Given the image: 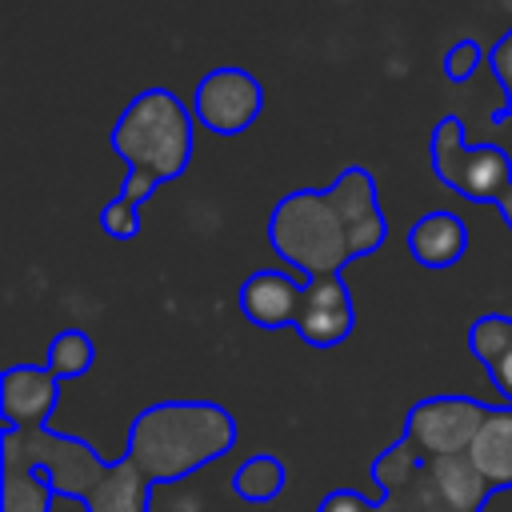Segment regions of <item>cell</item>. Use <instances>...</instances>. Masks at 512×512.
Returning <instances> with one entry per match:
<instances>
[{"instance_id":"7","label":"cell","mask_w":512,"mask_h":512,"mask_svg":"<svg viewBox=\"0 0 512 512\" xmlns=\"http://www.w3.org/2000/svg\"><path fill=\"white\" fill-rule=\"evenodd\" d=\"M196 120L216 136H240L264 112V84L248 68H212L192 96Z\"/></svg>"},{"instance_id":"2","label":"cell","mask_w":512,"mask_h":512,"mask_svg":"<svg viewBox=\"0 0 512 512\" xmlns=\"http://www.w3.org/2000/svg\"><path fill=\"white\" fill-rule=\"evenodd\" d=\"M236 444V416L212 400L148 404L128 432V456L156 484H176Z\"/></svg>"},{"instance_id":"17","label":"cell","mask_w":512,"mask_h":512,"mask_svg":"<svg viewBox=\"0 0 512 512\" xmlns=\"http://www.w3.org/2000/svg\"><path fill=\"white\" fill-rule=\"evenodd\" d=\"M428 472H432V480H436V488H440V496H444V504H448L452 512H480L484 500L492 496V488L484 484V476L472 468L468 456L432 460Z\"/></svg>"},{"instance_id":"8","label":"cell","mask_w":512,"mask_h":512,"mask_svg":"<svg viewBox=\"0 0 512 512\" xmlns=\"http://www.w3.org/2000/svg\"><path fill=\"white\" fill-rule=\"evenodd\" d=\"M372 480L384 492L380 496V512H452L428 472L424 460H416V452L396 440L392 448H384L372 460Z\"/></svg>"},{"instance_id":"6","label":"cell","mask_w":512,"mask_h":512,"mask_svg":"<svg viewBox=\"0 0 512 512\" xmlns=\"http://www.w3.org/2000/svg\"><path fill=\"white\" fill-rule=\"evenodd\" d=\"M488 412H492V404H480V400L460 396V392L424 396V400H416L408 408L400 440L424 464L448 460V456H464L472 448V440H476V432H480Z\"/></svg>"},{"instance_id":"20","label":"cell","mask_w":512,"mask_h":512,"mask_svg":"<svg viewBox=\"0 0 512 512\" xmlns=\"http://www.w3.org/2000/svg\"><path fill=\"white\" fill-rule=\"evenodd\" d=\"M488 68L496 72V80L504 88V104L492 112V124H504V120H512V28L488 48Z\"/></svg>"},{"instance_id":"18","label":"cell","mask_w":512,"mask_h":512,"mask_svg":"<svg viewBox=\"0 0 512 512\" xmlns=\"http://www.w3.org/2000/svg\"><path fill=\"white\" fill-rule=\"evenodd\" d=\"M284 480H288V472H284L280 456H272V452H256V456H248L232 472V488L248 504H264V500L280 496L284 492Z\"/></svg>"},{"instance_id":"12","label":"cell","mask_w":512,"mask_h":512,"mask_svg":"<svg viewBox=\"0 0 512 512\" xmlns=\"http://www.w3.org/2000/svg\"><path fill=\"white\" fill-rule=\"evenodd\" d=\"M304 304V284L280 268H260L240 284V312L256 328H296Z\"/></svg>"},{"instance_id":"22","label":"cell","mask_w":512,"mask_h":512,"mask_svg":"<svg viewBox=\"0 0 512 512\" xmlns=\"http://www.w3.org/2000/svg\"><path fill=\"white\" fill-rule=\"evenodd\" d=\"M480 60H488V52H480V44L476 40H456L448 52H444V76L452 80V84H464V80H472V72L480 68Z\"/></svg>"},{"instance_id":"9","label":"cell","mask_w":512,"mask_h":512,"mask_svg":"<svg viewBox=\"0 0 512 512\" xmlns=\"http://www.w3.org/2000/svg\"><path fill=\"white\" fill-rule=\"evenodd\" d=\"M324 192H328V200L336 204V212H340V220L348 228L352 256L360 260V256L376 252L384 244V236H388V220H384V212L376 204V180H372V172L360 168V164H352Z\"/></svg>"},{"instance_id":"24","label":"cell","mask_w":512,"mask_h":512,"mask_svg":"<svg viewBox=\"0 0 512 512\" xmlns=\"http://www.w3.org/2000/svg\"><path fill=\"white\" fill-rule=\"evenodd\" d=\"M496 208H500V216H504V224L512 228V188H508V192L500 196V204H496Z\"/></svg>"},{"instance_id":"13","label":"cell","mask_w":512,"mask_h":512,"mask_svg":"<svg viewBox=\"0 0 512 512\" xmlns=\"http://www.w3.org/2000/svg\"><path fill=\"white\" fill-rule=\"evenodd\" d=\"M408 252L420 268H452L464 260L468 252V228L456 212L448 208H436V212H424L412 228H408Z\"/></svg>"},{"instance_id":"16","label":"cell","mask_w":512,"mask_h":512,"mask_svg":"<svg viewBox=\"0 0 512 512\" xmlns=\"http://www.w3.org/2000/svg\"><path fill=\"white\" fill-rule=\"evenodd\" d=\"M468 352L488 368L504 404H512V316H480L468 328Z\"/></svg>"},{"instance_id":"15","label":"cell","mask_w":512,"mask_h":512,"mask_svg":"<svg viewBox=\"0 0 512 512\" xmlns=\"http://www.w3.org/2000/svg\"><path fill=\"white\" fill-rule=\"evenodd\" d=\"M56 488L16 448L0 444V512H52Z\"/></svg>"},{"instance_id":"14","label":"cell","mask_w":512,"mask_h":512,"mask_svg":"<svg viewBox=\"0 0 512 512\" xmlns=\"http://www.w3.org/2000/svg\"><path fill=\"white\" fill-rule=\"evenodd\" d=\"M464 456L472 460V468L484 476V484L492 492L512 488V404H500L484 416V424Z\"/></svg>"},{"instance_id":"19","label":"cell","mask_w":512,"mask_h":512,"mask_svg":"<svg viewBox=\"0 0 512 512\" xmlns=\"http://www.w3.org/2000/svg\"><path fill=\"white\" fill-rule=\"evenodd\" d=\"M92 360H96V344H92V336L80 332V328L56 332L52 344H48V352H44V368H48L60 384L84 376V372L92 368Z\"/></svg>"},{"instance_id":"4","label":"cell","mask_w":512,"mask_h":512,"mask_svg":"<svg viewBox=\"0 0 512 512\" xmlns=\"http://www.w3.org/2000/svg\"><path fill=\"white\" fill-rule=\"evenodd\" d=\"M268 244L280 260L300 268L308 284L340 280V268L356 260L348 228L328 192L320 188H296L284 200H276L268 216Z\"/></svg>"},{"instance_id":"23","label":"cell","mask_w":512,"mask_h":512,"mask_svg":"<svg viewBox=\"0 0 512 512\" xmlns=\"http://www.w3.org/2000/svg\"><path fill=\"white\" fill-rule=\"evenodd\" d=\"M316 512H380V500H364V496L352 492V488H332V492L316 504Z\"/></svg>"},{"instance_id":"3","label":"cell","mask_w":512,"mask_h":512,"mask_svg":"<svg viewBox=\"0 0 512 512\" xmlns=\"http://www.w3.org/2000/svg\"><path fill=\"white\" fill-rule=\"evenodd\" d=\"M192 112L168 88H144L112 128V152L124 160L120 200L144 204L160 184L184 176L192 160Z\"/></svg>"},{"instance_id":"10","label":"cell","mask_w":512,"mask_h":512,"mask_svg":"<svg viewBox=\"0 0 512 512\" xmlns=\"http://www.w3.org/2000/svg\"><path fill=\"white\" fill-rule=\"evenodd\" d=\"M60 400V380L44 364H8L0 376V416L4 428L36 432L48 428V416Z\"/></svg>"},{"instance_id":"1","label":"cell","mask_w":512,"mask_h":512,"mask_svg":"<svg viewBox=\"0 0 512 512\" xmlns=\"http://www.w3.org/2000/svg\"><path fill=\"white\" fill-rule=\"evenodd\" d=\"M0 444L16 448L28 464H36L56 488V496L80 500L84 512H148L152 480L136 468L128 452L120 460H100L88 440L52 428H36V432L4 428Z\"/></svg>"},{"instance_id":"11","label":"cell","mask_w":512,"mask_h":512,"mask_svg":"<svg viewBox=\"0 0 512 512\" xmlns=\"http://www.w3.org/2000/svg\"><path fill=\"white\" fill-rule=\"evenodd\" d=\"M352 324H356V304H352V292L344 288V280H324V284L304 280V304L296 316V332L304 344L332 348V344L348 340Z\"/></svg>"},{"instance_id":"21","label":"cell","mask_w":512,"mask_h":512,"mask_svg":"<svg viewBox=\"0 0 512 512\" xmlns=\"http://www.w3.org/2000/svg\"><path fill=\"white\" fill-rule=\"evenodd\" d=\"M100 228L112 236V240H132L140 232V208L112 196L104 208H100Z\"/></svg>"},{"instance_id":"5","label":"cell","mask_w":512,"mask_h":512,"mask_svg":"<svg viewBox=\"0 0 512 512\" xmlns=\"http://www.w3.org/2000/svg\"><path fill=\"white\" fill-rule=\"evenodd\" d=\"M432 172L440 184H448L464 200L500 204V196L512 188V156L500 144H464L460 116H440L428 140Z\"/></svg>"}]
</instances>
